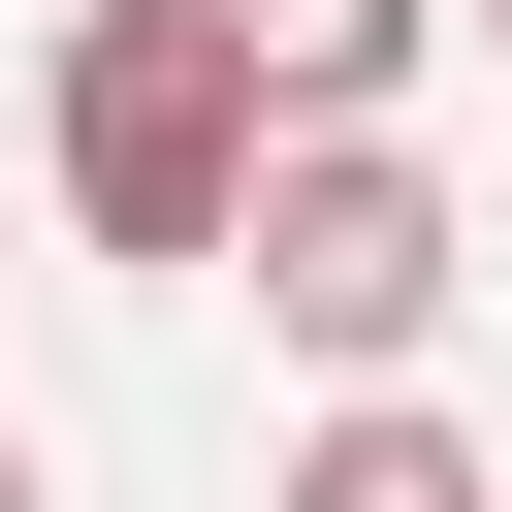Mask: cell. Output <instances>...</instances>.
<instances>
[{"label": "cell", "mask_w": 512, "mask_h": 512, "mask_svg": "<svg viewBox=\"0 0 512 512\" xmlns=\"http://www.w3.org/2000/svg\"><path fill=\"white\" fill-rule=\"evenodd\" d=\"M0 512H32V416H0Z\"/></svg>", "instance_id": "5b68a950"}, {"label": "cell", "mask_w": 512, "mask_h": 512, "mask_svg": "<svg viewBox=\"0 0 512 512\" xmlns=\"http://www.w3.org/2000/svg\"><path fill=\"white\" fill-rule=\"evenodd\" d=\"M64 224H96V256H224V224H256V64H224V0H64Z\"/></svg>", "instance_id": "6da1fadb"}, {"label": "cell", "mask_w": 512, "mask_h": 512, "mask_svg": "<svg viewBox=\"0 0 512 512\" xmlns=\"http://www.w3.org/2000/svg\"><path fill=\"white\" fill-rule=\"evenodd\" d=\"M448 32H512V0H448Z\"/></svg>", "instance_id": "8992f818"}, {"label": "cell", "mask_w": 512, "mask_h": 512, "mask_svg": "<svg viewBox=\"0 0 512 512\" xmlns=\"http://www.w3.org/2000/svg\"><path fill=\"white\" fill-rule=\"evenodd\" d=\"M224 64H256V160H288V128H384L448 64V0H224Z\"/></svg>", "instance_id": "3957f363"}, {"label": "cell", "mask_w": 512, "mask_h": 512, "mask_svg": "<svg viewBox=\"0 0 512 512\" xmlns=\"http://www.w3.org/2000/svg\"><path fill=\"white\" fill-rule=\"evenodd\" d=\"M224 256H256V320H288V352H320V384H416V320H448V288H480V224H448V192H416V160H384V128H288V160H256V224H224Z\"/></svg>", "instance_id": "7a4b0ae2"}, {"label": "cell", "mask_w": 512, "mask_h": 512, "mask_svg": "<svg viewBox=\"0 0 512 512\" xmlns=\"http://www.w3.org/2000/svg\"><path fill=\"white\" fill-rule=\"evenodd\" d=\"M288 512H512V480H480V448H448V416H416V384H352V416H320V448H288Z\"/></svg>", "instance_id": "277c9868"}]
</instances>
